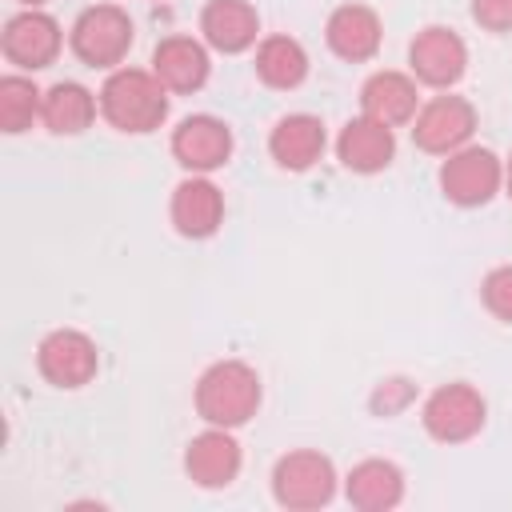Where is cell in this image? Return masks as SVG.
I'll use <instances>...</instances> for the list:
<instances>
[{"instance_id": "25", "label": "cell", "mask_w": 512, "mask_h": 512, "mask_svg": "<svg viewBox=\"0 0 512 512\" xmlns=\"http://www.w3.org/2000/svg\"><path fill=\"white\" fill-rule=\"evenodd\" d=\"M408 400H412V384H408V380H400V376H396V380H384V384L372 392V408H376L380 416L400 412Z\"/></svg>"}, {"instance_id": "23", "label": "cell", "mask_w": 512, "mask_h": 512, "mask_svg": "<svg viewBox=\"0 0 512 512\" xmlns=\"http://www.w3.org/2000/svg\"><path fill=\"white\" fill-rule=\"evenodd\" d=\"M44 108V92L28 76H4L0 80V128L4 132H24Z\"/></svg>"}, {"instance_id": "7", "label": "cell", "mask_w": 512, "mask_h": 512, "mask_svg": "<svg viewBox=\"0 0 512 512\" xmlns=\"http://www.w3.org/2000/svg\"><path fill=\"white\" fill-rule=\"evenodd\" d=\"M424 428L440 444L472 440L484 428V396L472 384H444L424 400Z\"/></svg>"}, {"instance_id": "27", "label": "cell", "mask_w": 512, "mask_h": 512, "mask_svg": "<svg viewBox=\"0 0 512 512\" xmlns=\"http://www.w3.org/2000/svg\"><path fill=\"white\" fill-rule=\"evenodd\" d=\"M504 188H508V196H512V160H508V168H504Z\"/></svg>"}, {"instance_id": "8", "label": "cell", "mask_w": 512, "mask_h": 512, "mask_svg": "<svg viewBox=\"0 0 512 512\" xmlns=\"http://www.w3.org/2000/svg\"><path fill=\"white\" fill-rule=\"evenodd\" d=\"M472 132H476V108L464 96H436V100H428L416 112V124H412V140L424 152H436V156H448V152L464 148Z\"/></svg>"}, {"instance_id": "2", "label": "cell", "mask_w": 512, "mask_h": 512, "mask_svg": "<svg viewBox=\"0 0 512 512\" xmlns=\"http://www.w3.org/2000/svg\"><path fill=\"white\" fill-rule=\"evenodd\" d=\"M260 408V376L244 360L212 364L196 384V412L216 428H236Z\"/></svg>"}, {"instance_id": "3", "label": "cell", "mask_w": 512, "mask_h": 512, "mask_svg": "<svg viewBox=\"0 0 512 512\" xmlns=\"http://www.w3.org/2000/svg\"><path fill=\"white\" fill-rule=\"evenodd\" d=\"M336 492V468L328 456L300 448L276 460L272 468V496L284 508H320Z\"/></svg>"}, {"instance_id": "14", "label": "cell", "mask_w": 512, "mask_h": 512, "mask_svg": "<svg viewBox=\"0 0 512 512\" xmlns=\"http://www.w3.org/2000/svg\"><path fill=\"white\" fill-rule=\"evenodd\" d=\"M224 220V196L212 180L204 176H192L184 184H176L172 192V224L180 236H192V240H204L220 228Z\"/></svg>"}, {"instance_id": "28", "label": "cell", "mask_w": 512, "mask_h": 512, "mask_svg": "<svg viewBox=\"0 0 512 512\" xmlns=\"http://www.w3.org/2000/svg\"><path fill=\"white\" fill-rule=\"evenodd\" d=\"M20 4H28V8H36V4H44V0H20Z\"/></svg>"}, {"instance_id": "21", "label": "cell", "mask_w": 512, "mask_h": 512, "mask_svg": "<svg viewBox=\"0 0 512 512\" xmlns=\"http://www.w3.org/2000/svg\"><path fill=\"white\" fill-rule=\"evenodd\" d=\"M92 116H96V100H92V92H88L84 84L60 80V84H52V88L44 92L40 120L48 124V132H56V136H76V132H84V128L92 124Z\"/></svg>"}, {"instance_id": "22", "label": "cell", "mask_w": 512, "mask_h": 512, "mask_svg": "<svg viewBox=\"0 0 512 512\" xmlns=\"http://www.w3.org/2000/svg\"><path fill=\"white\" fill-rule=\"evenodd\" d=\"M256 76L268 88H296L308 76V52L292 36H268L256 48Z\"/></svg>"}, {"instance_id": "10", "label": "cell", "mask_w": 512, "mask_h": 512, "mask_svg": "<svg viewBox=\"0 0 512 512\" xmlns=\"http://www.w3.org/2000/svg\"><path fill=\"white\" fill-rule=\"evenodd\" d=\"M0 44H4V56L12 64L36 72V68H48L56 60V52H60V24L48 12L28 8V12H20V16H12L4 24Z\"/></svg>"}, {"instance_id": "18", "label": "cell", "mask_w": 512, "mask_h": 512, "mask_svg": "<svg viewBox=\"0 0 512 512\" xmlns=\"http://www.w3.org/2000/svg\"><path fill=\"white\" fill-rule=\"evenodd\" d=\"M200 32L216 52H244L260 32V16L248 0H208L200 12Z\"/></svg>"}, {"instance_id": "17", "label": "cell", "mask_w": 512, "mask_h": 512, "mask_svg": "<svg viewBox=\"0 0 512 512\" xmlns=\"http://www.w3.org/2000/svg\"><path fill=\"white\" fill-rule=\"evenodd\" d=\"M152 72L168 92H196L208 80V52L192 36H168L152 52Z\"/></svg>"}, {"instance_id": "15", "label": "cell", "mask_w": 512, "mask_h": 512, "mask_svg": "<svg viewBox=\"0 0 512 512\" xmlns=\"http://www.w3.org/2000/svg\"><path fill=\"white\" fill-rule=\"evenodd\" d=\"M268 152H272V160H276L280 168H288V172L312 168V164L320 160V152H324V124H320V116H312V112H292V116H284V120L272 128V136H268Z\"/></svg>"}, {"instance_id": "24", "label": "cell", "mask_w": 512, "mask_h": 512, "mask_svg": "<svg viewBox=\"0 0 512 512\" xmlns=\"http://www.w3.org/2000/svg\"><path fill=\"white\" fill-rule=\"evenodd\" d=\"M480 296H484V308L500 320H512V264H500L484 276L480 284Z\"/></svg>"}, {"instance_id": "16", "label": "cell", "mask_w": 512, "mask_h": 512, "mask_svg": "<svg viewBox=\"0 0 512 512\" xmlns=\"http://www.w3.org/2000/svg\"><path fill=\"white\" fill-rule=\"evenodd\" d=\"M324 36H328V48L340 56V60H368V56H376V48H380V16L372 12V8H364V4H340L332 16H328V28H324Z\"/></svg>"}, {"instance_id": "11", "label": "cell", "mask_w": 512, "mask_h": 512, "mask_svg": "<svg viewBox=\"0 0 512 512\" xmlns=\"http://www.w3.org/2000/svg\"><path fill=\"white\" fill-rule=\"evenodd\" d=\"M172 156L192 172H212L232 156V132L216 116H188L172 132Z\"/></svg>"}, {"instance_id": "20", "label": "cell", "mask_w": 512, "mask_h": 512, "mask_svg": "<svg viewBox=\"0 0 512 512\" xmlns=\"http://www.w3.org/2000/svg\"><path fill=\"white\" fill-rule=\"evenodd\" d=\"M348 500L364 512H384L404 496V472L392 460H360L344 484Z\"/></svg>"}, {"instance_id": "12", "label": "cell", "mask_w": 512, "mask_h": 512, "mask_svg": "<svg viewBox=\"0 0 512 512\" xmlns=\"http://www.w3.org/2000/svg\"><path fill=\"white\" fill-rule=\"evenodd\" d=\"M336 156L348 172H380L392 164L396 156V140H392V128L372 120V116H360V120H348L340 128V140H336Z\"/></svg>"}, {"instance_id": "5", "label": "cell", "mask_w": 512, "mask_h": 512, "mask_svg": "<svg viewBox=\"0 0 512 512\" xmlns=\"http://www.w3.org/2000/svg\"><path fill=\"white\" fill-rule=\"evenodd\" d=\"M500 184H504V168H500L496 152H488V148H456V152H448V160L440 168V188L460 208L488 204Z\"/></svg>"}, {"instance_id": "4", "label": "cell", "mask_w": 512, "mask_h": 512, "mask_svg": "<svg viewBox=\"0 0 512 512\" xmlns=\"http://www.w3.org/2000/svg\"><path fill=\"white\" fill-rule=\"evenodd\" d=\"M132 48V20L116 4L84 8L72 24V52L92 68H112Z\"/></svg>"}, {"instance_id": "9", "label": "cell", "mask_w": 512, "mask_h": 512, "mask_svg": "<svg viewBox=\"0 0 512 512\" xmlns=\"http://www.w3.org/2000/svg\"><path fill=\"white\" fill-rule=\"evenodd\" d=\"M408 64H412V72H416L424 84L448 88V84H456V80L464 76V68H468V48H464V40H460L452 28L432 24V28L416 32V40L408 44Z\"/></svg>"}, {"instance_id": "13", "label": "cell", "mask_w": 512, "mask_h": 512, "mask_svg": "<svg viewBox=\"0 0 512 512\" xmlns=\"http://www.w3.org/2000/svg\"><path fill=\"white\" fill-rule=\"evenodd\" d=\"M184 468L200 488H224L240 472V444L228 436V428L212 424L208 432L192 436V444L184 452Z\"/></svg>"}, {"instance_id": "6", "label": "cell", "mask_w": 512, "mask_h": 512, "mask_svg": "<svg viewBox=\"0 0 512 512\" xmlns=\"http://www.w3.org/2000/svg\"><path fill=\"white\" fill-rule=\"evenodd\" d=\"M36 364H40V376L56 388H80L96 376L100 368V352L92 344V336L76 332V328H56L40 340L36 348Z\"/></svg>"}, {"instance_id": "19", "label": "cell", "mask_w": 512, "mask_h": 512, "mask_svg": "<svg viewBox=\"0 0 512 512\" xmlns=\"http://www.w3.org/2000/svg\"><path fill=\"white\" fill-rule=\"evenodd\" d=\"M360 104H364V116H372L388 128L408 124L416 116V84L404 72H376L364 80Z\"/></svg>"}, {"instance_id": "1", "label": "cell", "mask_w": 512, "mask_h": 512, "mask_svg": "<svg viewBox=\"0 0 512 512\" xmlns=\"http://www.w3.org/2000/svg\"><path fill=\"white\" fill-rule=\"evenodd\" d=\"M100 112L120 132H152L168 116V88L156 72L116 68L100 88Z\"/></svg>"}, {"instance_id": "26", "label": "cell", "mask_w": 512, "mask_h": 512, "mask_svg": "<svg viewBox=\"0 0 512 512\" xmlns=\"http://www.w3.org/2000/svg\"><path fill=\"white\" fill-rule=\"evenodd\" d=\"M472 16L488 32H508L512 28V0H472Z\"/></svg>"}]
</instances>
